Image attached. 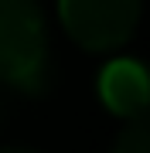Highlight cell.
Wrapping results in <instances>:
<instances>
[{
    "label": "cell",
    "mask_w": 150,
    "mask_h": 153,
    "mask_svg": "<svg viewBox=\"0 0 150 153\" xmlns=\"http://www.w3.org/2000/svg\"><path fill=\"white\" fill-rule=\"evenodd\" d=\"M45 17L38 0H0V82L34 88L45 75Z\"/></svg>",
    "instance_id": "obj_1"
},
{
    "label": "cell",
    "mask_w": 150,
    "mask_h": 153,
    "mask_svg": "<svg viewBox=\"0 0 150 153\" xmlns=\"http://www.w3.org/2000/svg\"><path fill=\"white\" fill-rule=\"evenodd\" d=\"M65 31L89 51H109L133 38L140 0H58Z\"/></svg>",
    "instance_id": "obj_2"
},
{
    "label": "cell",
    "mask_w": 150,
    "mask_h": 153,
    "mask_svg": "<svg viewBox=\"0 0 150 153\" xmlns=\"http://www.w3.org/2000/svg\"><path fill=\"white\" fill-rule=\"evenodd\" d=\"M99 95L106 109L126 116V119H140L147 116L150 105V71L133 58H116L102 68L99 75Z\"/></svg>",
    "instance_id": "obj_3"
},
{
    "label": "cell",
    "mask_w": 150,
    "mask_h": 153,
    "mask_svg": "<svg viewBox=\"0 0 150 153\" xmlns=\"http://www.w3.org/2000/svg\"><path fill=\"white\" fill-rule=\"evenodd\" d=\"M113 153H150V112L130 119L113 143Z\"/></svg>",
    "instance_id": "obj_4"
},
{
    "label": "cell",
    "mask_w": 150,
    "mask_h": 153,
    "mask_svg": "<svg viewBox=\"0 0 150 153\" xmlns=\"http://www.w3.org/2000/svg\"><path fill=\"white\" fill-rule=\"evenodd\" d=\"M0 153H34V150H24V146H0Z\"/></svg>",
    "instance_id": "obj_5"
}]
</instances>
